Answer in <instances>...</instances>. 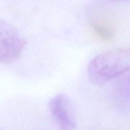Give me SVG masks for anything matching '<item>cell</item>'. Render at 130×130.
<instances>
[{
  "instance_id": "cell-2",
  "label": "cell",
  "mask_w": 130,
  "mask_h": 130,
  "mask_svg": "<svg viewBox=\"0 0 130 130\" xmlns=\"http://www.w3.org/2000/svg\"><path fill=\"white\" fill-rule=\"evenodd\" d=\"M26 40L12 24L0 21V62L11 63L22 54Z\"/></svg>"
},
{
  "instance_id": "cell-1",
  "label": "cell",
  "mask_w": 130,
  "mask_h": 130,
  "mask_svg": "<svg viewBox=\"0 0 130 130\" xmlns=\"http://www.w3.org/2000/svg\"><path fill=\"white\" fill-rule=\"evenodd\" d=\"M130 54L127 48H113L102 52L89 63L88 75L96 85H102L126 73L129 69Z\"/></svg>"
},
{
  "instance_id": "cell-4",
  "label": "cell",
  "mask_w": 130,
  "mask_h": 130,
  "mask_svg": "<svg viewBox=\"0 0 130 130\" xmlns=\"http://www.w3.org/2000/svg\"><path fill=\"white\" fill-rule=\"evenodd\" d=\"M93 29L99 37L105 40H110L113 37V30L105 24L101 22L94 23Z\"/></svg>"
},
{
  "instance_id": "cell-5",
  "label": "cell",
  "mask_w": 130,
  "mask_h": 130,
  "mask_svg": "<svg viewBox=\"0 0 130 130\" xmlns=\"http://www.w3.org/2000/svg\"><path fill=\"white\" fill-rule=\"evenodd\" d=\"M0 130H2V129H0Z\"/></svg>"
},
{
  "instance_id": "cell-3",
  "label": "cell",
  "mask_w": 130,
  "mask_h": 130,
  "mask_svg": "<svg viewBox=\"0 0 130 130\" xmlns=\"http://www.w3.org/2000/svg\"><path fill=\"white\" fill-rule=\"evenodd\" d=\"M50 113L59 130H74L76 127L73 113L68 97L59 94L53 97L49 102Z\"/></svg>"
}]
</instances>
